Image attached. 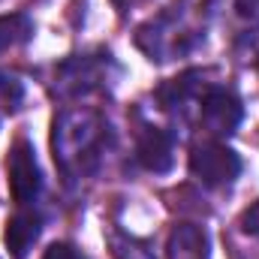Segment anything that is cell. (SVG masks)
<instances>
[{
  "label": "cell",
  "mask_w": 259,
  "mask_h": 259,
  "mask_svg": "<svg viewBox=\"0 0 259 259\" xmlns=\"http://www.w3.org/2000/svg\"><path fill=\"white\" fill-rule=\"evenodd\" d=\"M112 127L97 109H64L52 124V151L66 184L94 175L106 157Z\"/></svg>",
  "instance_id": "6da1fadb"
},
{
  "label": "cell",
  "mask_w": 259,
  "mask_h": 259,
  "mask_svg": "<svg viewBox=\"0 0 259 259\" xmlns=\"http://www.w3.org/2000/svg\"><path fill=\"white\" fill-rule=\"evenodd\" d=\"M202 39H205V33L190 21V12H187L184 0H175L157 18H151L148 24H142L136 30V46L151 61H160V64L193 52Z\"/></svg>",
  "instance_id": "7a4b0ae2"
},
{
  "label": "cell",
  "mask_w": 259,
  "mask_h": 259,
  "mask_svg": "<svg viewBox=\"0 0 259 259\" xmlns=\"http://www.w3.org/2000/svg\"><path fill=\"white\" fill-rule=\"evenodd\" d=\"M118 64L112 61L109 52H91V55H72L58 66L55 75V91L61 97H84L94 91H106L118 78Z\"/></svg>",
  "instance_id": "3957f363"
},
{
  "label": "cell",
  "mask_w": 259,
  "mask_h": 259,
  "mask_svg": "<svg viewBox=\"0 0 259 259\" xmlns=\"http://www.w3.org/2000/svg\"><path fill=\"white\" fill-rule=\"evenodd\" d=\"M190 175L202 187H211V190L229 187L241 175V157L232 148H226L223 142L205 139V142L193 145V151H190Z\"/></svg>",
  "instance_id": "277c9868"
},
{
  "label": "cell",
  "mask_w": 259,
  "mask_h": 259,
  "mask_svg": "<svg viewBox=\"0 0 259 259\" xmlns=\"http://www.w3.org/2000/svg\"><path fill=\"white\" fill-rule=\"evenodd\" d=\"M6 181H9V193L12 202L27 208L33 205L39 193H42V172H39V163H36V151L27 139H15V145L9 148V157H6Z\"/></svg>",
  "instance_id": "5b68a950"
},
{
  "label": "cell",
  "mask_w": 259,
  "mask_h": 259,
  "mask_svg": "<svg viewBox=\"0 0 259 259\" xmlns=\"http://www.w3.org/2000/svg\"><path fill=\"white\" fill-rule=\"evenodd\" d=\"M241 121H244V106H241L235 91L211 84L202 94V100H199V124L211 139L232 136L241 127Z\"/></svg>",
  "instance_id": "8992f818"
},
{
  "label": "cell",
  "mask_w": 259,
  "mask_h": 259,
  "mask_svg": "<svg viewBox=\"0 0 259 259\" xmlns=\"http://www.w3.org/2000/svg\"><path fill=\"white\" fill-rule=\"evenodd\" d=\"M136 157L139 163L154 172V175H166L175 163V139L172 133L160 127H142L139 139H136Z\"/></svg>",
  "instance_id": "52a82bcc"
},
{
  "label": "cell",
  "mask_w": 259,
  "mask_h": 259,
  "mask_svg": "<svg viewBox=\"0 0 259 259\" xmlns=\"http://www.w3.org/2000/svg\"><path fill=\"white\" fill-rule=\"evenodd\" d=\"M39 232H42V217H39L36 211L21 208L18 214H12L9 223H6V232H3V241H6V247H9V256L24 259L30 253V247L36 244Z\"/></svg>",
  "instance_id": "ba28073f"
},
{
  "label": "cell",
  "mask_w": 259,
  "mask_h": 259,
  "mask_svg": "<svg viewBox=\"0 0 259 259\" xmlns=\"http://www.w3.org/2000/svg\"><path fill=\"white\" fill-rule=\"evenodd\" d=\"M169 259H208V235L202 226L181 223L172 229L169 244H166Z\"/></svg>",
  "instance_id": "9c48e42d"
},
{
  "label": "cell",
  "mask_w": 259,
  "mask_h": 259,
  "mask_svg": "<svg viewBox=\"0 0 259 259\" xmlns=\"http://www.w3.org/2000/svg\"><path fill=\"white\" fill-rule=\"evenodd\" d=\"M33 18L27 12H9V15H0V52H9V49H18V46H27L33 39Z\"/></svg>",
  "instance_id": "30bf717a"
},
{
  "label": "cell",
  "mask_w": 259,
  "mask_h": 259,
  "mask_svg": "<svg viewBox=\"0 0 259 259\" xmlns=\"http://www.w3.org/2000/svg\"><path fill=\"white\" fill-rule=\"evenodd\" d=\"M109 244H112L115 259H154L151 241L133 238V235H124V232H112L109 235Z\"/></svg>",
  "instance_id": "8fae6325"
},
{
  "label": "cell",
  "mask_w": 259,
  "mask_h": 259,
  "mask_svg": "<svg viewBox=\"0 0 259 259\" xmlns=\"http://www.w3.org/2000/svg\"><path fill=\"white\" fill-rule=\"evenodd\" d=\"M21 100H24V84L15 75L0 69V109L3 112H15L21 106Z\"/></svg>",
  "instance_id": "7c38bea8"
},
{
  "label": "cell",
  "mask_w": 259,
  "mask_h": 259,
  "mask_svg": "<svg viewBox=\"0 0 259 259\" xmlns=\"http://www.w3.org/2000/svg\"><path fill=\"white\" fill-rule=\"evenodd\" d=\"M42 259H84V253H81L75 244H69V241H55V244L46 250Z\"/></svg>",
  "instance_id": "4fadbf2b"
},
{
  "label": "cell",
  "mask_w": 259,
  "mask_h": 259,
  "mask_svg": "<svg viewBox=\"0 0 259 259\" xmlns=\"http://www.w3.org/2000/svg\"><path fill=\"white\" fill-rule=\"evenodd\" d=\"M241 232H247V235H253V238H259V202H253L244 214H241Z\"/></svg>",
  "instance_id": "5bb4252c"
},
{
  "label": "cell",
  "mask_w": 259,
  "mask_h": 259,
  "mask_svg": "<svg viewBox=\"0 0 259 259\" xmlns=\"http://www.w3.org/2000/svg\"><path fill=\"white\" fill-rule=\"evenodd\" d=\"M235 9H238V15L244 21L259 27V0H235Z\"/></svg>",
  "instance_id": "9a60e30c"
},
{
  "label": "cell",
  "mask_w": 259,
  "mask_h": 259,
  "mask_svg": "<svg viewBox=\"0 0 259 259\" xmlns=\"http://www.w3.org/2000/svg\"><path fill=\"white\" fill-rule=\"evenodd\" d=\"M115 3H121V6H124V3H130V0H115Z\"/></svg>",
  "instance_id": "2e32d148"
}]
</instances>
